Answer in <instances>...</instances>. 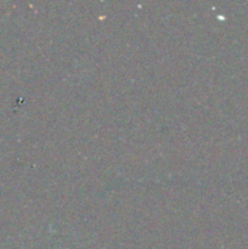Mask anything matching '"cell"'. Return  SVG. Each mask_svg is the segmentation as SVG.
Here are the masks:
<instances>
[]
</instances>
